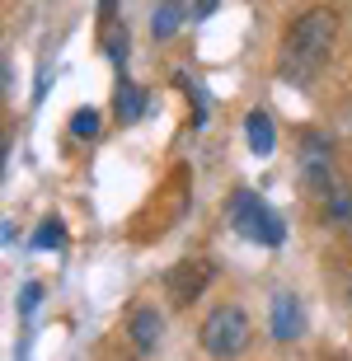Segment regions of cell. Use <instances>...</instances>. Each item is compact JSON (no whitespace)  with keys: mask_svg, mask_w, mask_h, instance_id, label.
<instances>
[{"mask_svg":"<svg viewBox=\"0 0 352 361\" xmlns=\"http://www.w3.org/2000/svg\"><path fill=\"white\" fill-rule=\"evenodd\" d=\"M339 47V14L329 5H310L301 10L291 24H286V38H282V52H277V80L282 85H315L324 75L329 56Z\"/></svg>","mask_w":352,"mask_h":361,"instance_id":"6da1fadb","label":"cell"},{"mask_svg":"<svg viewBox=\"0 0 352 361\" xmlns=\"http://www.w3.org/2000/svg\"><path fill=\"white\" fill-rule=\"evenodd\" d=\"M226 216H231V230H235V235H244V240H258V244H268V249H277V244L286 240L282 216H272L254 192H231Z\"/></svg>","mask_w":352,"mask_h":361,"instance_id":"7a4b0ae2","label":"cell"},{"mask_svg":"<svg viewBox=\"0 0 352 361\" xmlns=\"http://www.w3.org/2000/svg\"><path fill=\"white\" fill-rule=\"evenodd\" d=\"M198 338H202V348L212 352V357H240V352L249 348V314H244L240 305H217L207 314Z\"/></svg>","mask_w":352,"mask_h":361,"instance_id":"3957f363","label":"cell"},{"mask_svg":"<svg viewBox=\"0 0 352 361\" xmlns=\"http://www.w3.org/2000/svg\"><path fill=\"white\" fill-rule=\"evenodd\" d=\"M212 277H217L212 258H202V254L178 258L174 268L164 272V291H169V305H174V310H188L193 300H198V295L212 286Z\"/></svg>","mask_w":352,"mask_h":361,"instance_id":"277c9868","label":"cell"},{"mask_svg":"<svg viewBox=\"0 0 352 361\" xmlns=\"http://www.w3.org/2000/svg\"><path fill=\"white\" fill-rule=\"evenodd\" d=\"M301 178H305V188L320 192V197L343 178L339 169H334V150H329L324 136H305V141H301Z\"/></svg>","mask_w":352,"mask_h":361,"instance_id":"5b68a950","label":"cell"},{"mask_svg":"<svg viewBox=\"0 0 352 361\" xmlns=\"http://www.w3.org/2000/svg\"><path fill=\"white\" fill-rule=\"evenodd\" d=\"M268 329L277 343H296L301 334H305V310H301L296 291H277L268 305Z\"/></svg>","mask_w":352,"mask_h":361,"instance_id":"8992f818","label":"cell"},{"mask_svg":"<svg viewBox=\"0 0 352 361\" xmlns=\"http://www.w3.org/2000/svg\"><path fill=\"white\" fill-rule=\"evenodd\" d=\"M127 334H132L136 352H155V343H160V310L136 305L132 314H127Z\"/></svg>","mask_w":352,"mask_h":361,"instance_id":"52a82bcc","label":"cell"},{"mask_svg":"<svg viewBox=\"0 0 352 361\" xmlns=\"http://www.w3.org/2000/svg\"><path fill=\"white\" fill-rule=\"evenodd\" d=\"M324 216H329V226H334V230L352 235V183H348V178H339V183L324 192Z\"/></svg>","mask_w":352,"mask_h":361,"instance_id":"ba28073f","label":"cell"},{"mask_svg":"<svg viewBox=\"0 0 352 361\" xmlns=\"http://www.w3.org/2000/svg\"><path fill=\"white\" fill-rule=\"evenodd\" d=\"M141 113H146V90L122 80V85H118V122H122V127H132Z\"/></svg>","mask_w":352,"mask_h":361,"instance_id":"9c48e42d","label":"cell"},{"mask_svg":"<svg viewBox=\"0 0 352 361\" xmlns=\"http://www.w3.org/2000/svg\"><path fill=\"white\" fill-rule=\"evenodd\" d=\"M178 24H183V5H178V0H160V5H155V19H150V33L164 42V38L178 33Z\"/></svg>","mask_w":352,"mask_h":361,"instance_id":"30bf717a","label":"cell"},{"mask_svg":"<svg viewBox=\"0 0 352 361\" xmlns=\"http://www.w3.org/2000/svg\"><path fill=\"white\" fill-rule=\"evenodd\" d=\"M244 132H249V150H254V155H268L272 141H277L268 113H249V118H244Z\"/></svg>","mask_w":352,"mask_h":361,"instance_id":"8fae6325","label":"cell"},{"mask_svg":"<svg viewBox=\"0 0 352 361\" xmlns=\"http://www.w3.org/2000/svg\"><path fill=\"white\" fill-rule=\"evenodd\" d=\"M33 244H38V249H61V244H66V230H61V221H42L38 235H33Z\"/></svg>","mask_w":352,"mask_h":361,"instance_id":"7c38bea8","label":"cell"},{"mask_svg":"<svg viewBox=\"0 0 352 361\" xmlns=\"http://www.w3.org/2000/svg\"><path fill=\"white\" fill-rule=\"evenodd\" d=\"M71 136H80V141H95V136H99V113L80 108V113L71 118Z\"/></svg>","mask_w":352,"mask_h":361,"instance_id":"4fadbf2b","label":"cell"},{"mask_svg":"<svg viewBox=\"0 0 352 361\" xmlns=\"http://www.w3.org/2000/svg\"><path fill=\"white\" fill-rule=\"evenodd\" d=\"M99 14H104V24L118 19V0H99Z\"/></svg>","mask_w":352,"mask_h":361,"instance_id":"5bb4252c","label":"cell"}]
</instances>
